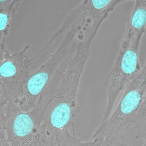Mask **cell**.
I'll list each match as a JSON object with an SVG mask.
<instances>
[{
	"mask_svg": "<svg viewBox=\"0 0 146 146\" xmlns=\"http://www.w3.org/2000/svg\"><path fill=\"white\" fill-rule=\"evenodd\" d=\"M142 38H136L128 44L121 43L113 65L105 78L108 102L100 125L104 124L111 115L119 94L141 70L139 52Z\"/></svg>",
	"mask_w": 146,
	"mask_h": 146,
	"instance_id": "5b68a950",
	"label": "cell"
},
{
	"mask_svg": "<svg viewBox=\"0 0 146 146\" xmlns=\"http://www.w3.org/2000/svg\"><path fill=\"white\" fill-rule=\"evenodd\" d=\"M21 0L0 1V53L7 50L5 41Z\"/></svg>",
	"mask_w": 146,
	"mask_h": 146,
	"instance_id": "9c48e42d",
	"label": "cell"
},
{
	"mask_svg": "<svg viewBox=\"0 0 146 146\" xmlns=\"http://www.w3.org/2000/svg\"><path fill=\"white\" fill-rule=\"evenodd\" d=\"M0 146H11L8 142L7 141V140H0Z\"/></svg>",
	"mask_w": 146,
	"mask_h": 146,
	"instance_id": "7c38bea8",
	"label": "cell"
},
{
	"mask_svg": "<svg viewBox=\"0 0 146 146\" xmlns=\"http://www.w3.org/2000/svg\"><path fill=\"white\" fill-rule=\"evenodd\" d=\"M98 31V28H94L85 38L78 40L75 54L66 70L60 73L61 79L58 87L51 90L42 119L45 145L58 146L74 124L79 111L77 96L79 83Z\"/></svg>",
	"mask_w": 146,
	"mask_h": 146,
	"instance_id": "6da1fadb",
	"label": "cell"
},
{
	"mask_svg": "<svg viewBox=\"0 0 146 146\" xmlns=\"http://www.w3.org/2000/svg\"><path fill=\"white\" fill-rule=\"evenodd\" d=\"M146 1H135L133 9L130 15L124 38L121 43L128 44L135 38H142L146 32Z\"/></svg>",
	"mask_w": 146,
	"mask_h": 146,
	"instance_id": "ba28073f",
	"label": "cell"
},
{
	"mask_svg": "<svg viewBox=\"0 0 146 146\" xmlns=\"http://www.w3.org/2000/svg\"><path fill=\"white\" fill-rule=\"evenodd\" d=\"M80 30L77 25H72L50 58L39 68L29 73L24 85L22 95L16 102L21 109L29 111L33 108L42 95L49 89V82L60 63L76 51Z\"/></svg>",
	"mask_w": 146,
	"mask_h": 146,
	"instance_id": "277c9868",
	"label": "cell"
},
{
	"mask_svg": "<svg viewBox=\"0 0 146 146\" xmlns=\"http://www.w3.org/2000/svg\"><path fill=\"white\" fill-rule=\"evenodd\" d=\"M127 1L105 0L84 1L70 11L60 28L51 37L50 40L44 49L50 45L62 33L67 31L73 25L81 28V36L88 34L95 23L111 7L117 6Z\"/></svg>",
	"mask_w": 146,
	"mask_h": 146,
	"instance_id": "52a82bcc",
	"label": "cell"
},
{
	"mask_svg": "<svg viewBox=\"0 0 146 146\" xmlns=\"http://www.w3.org/2000/svg\"><path fill=\"white\" fill-rule=\"evenodd\" d=\"M29 47L26 45L13 53L7 50L0 53V81L7 103H16L22 95L32 64L27 54Z\"/></svg>",
	"mask_w": 146,
	"mask_h": 146,
	"instance_id": "8992f818",
	"label": "cell"
},
{
	"mask_svg": "<svg viewBox=\"0 0 146 146\" xmlns=\"http://www.w3.org/2000/svg\"><path fill=\"white\" fill-rule=\"evenodd\" d=\"M51 95L48 89L35 107L24 111L14 102H8L4 110V128L11 146H44V136L42 119Z\"/></svg>",
	"mask_w": 146,
	"mask_h": 146,
	"instance_id": "3957f363",
	"label": "cell"
},
{
	"mask_svg": "<svg viewBox=\"0 0 146 146\" xmlns=\"http://www.w3.org/2000/svg\"><path fill=\"white\" fill-rule=\"evenodd\" d=\"M7 102L3 88L0 81V140L6 139L4 128V110Z\"/></svg>",
	"mask_w": 146,
	"mask_h": 146,
	"instance_id": "8fae6325",
	"label": "cell"
},
{
	"mask_svg": "<svg viewBox=\"0 0 146 146\" xmlns=\"http://www.w3.org/2000/svg\"><path fill=\"white\" fill-rule=\"evenodd\" d=\"M146 65L129 83L113 112L90 139L100 146H130L125 139L131 126L135 138L146 139Z\"/></svg>",
	"mask_w": 146,
	"mask_h": 146,
	"instance_id": "7a4b0ae2",
	"label": "cell"
},
{
	"mask_svg": "<svg viewBox=\"0 0 146 146\" xmlns=\"http://www.w3.org/2000/svg\"><path fill=\"white\" fill-rule=\"evenodd\" d=\"M58 146H100L94 141L90 140L84 142L82 139L77 138L75 134L70 132L67 133L60 142Z\"/></svg>",
	"mask_w": 146,
	"mask_h": 146,
	"instance_id": "30bf717a",
	"label": "cell"
}]
</instances>
